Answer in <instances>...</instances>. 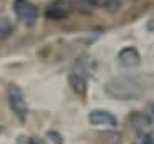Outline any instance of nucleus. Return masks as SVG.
I'll return each mask as SVG.
<instances>
[{
  "label": "nucleus",
  "mask_w": 154,
  "mask_h": 144,
  "mask_svg": "<svg viewBox=\"0 0 154 144\" xmlns=\"http://www.w3.org/2000/svg\"><path fill=\"white\" fill-rule=\"evenodd\" d=\"M149 109H151V113H152V116H154V103L149 104Z\"/></svg>",
  "instance_id": "obj_11"
},
{
  "label": "nucleus",
  "mask_w": 154,
  "mask_h": 144,
  "mask_svg": "<svg viewBox=\"0 0 154 144\" xmlns=\"http://www.w3.org/2000/svg\"><path fill=\"white\" fill-rule=\"evenodd\" d=\"M68 84H70L71 90L76 94H80V96H85V94H86L88 84H86V78H85L83 75L70 73V76H68Z\"/></svg>",
  "instance_id": "obj_7"
},
{
  "label": "nucleus",
  "mask_w": 154,
  "mask_h": 144,
  "mask_svg": "<svg viewBox=\"0 0 154 144\" xmlns=\"http://www.w3.org/2000/svg\"><path fill=\"white\" fill-rule=\"evenodd\" d=\"M86 2H88V0H86Z\"/></svg>",
  "instance_id": "obj_12"
},
{
  "label": "nucleus",
  "mask_w": 154,
  "mask_h": 144,
  "mask_svg": "<svg viewBox=\"0 0 154 144\" xmlns=\"http://www.w3.org/2000/svg\"><path fill=\"white\" fill-rule=\"evenodd\" d=\"M152 76L147 73H126L111 78L104 84V91L114 100H139L152 88Z\"/></svg>",
  "instance_id": "obj_1"
},
{
  "label": "nucleus",
  "mask_w": 154,
  "mask_h": 144,
  "mask_svg": "<svg viewBox=\"0 0 154 144\" xmlns=\"http://www.w3.org/2000/svg\"><path fill=\"white\" fill-rule=\"evenodd\" d=\"M118 63L123 68H136L141 63V55L134 47H126L118 53Z\"/></svg>",
  "instance_id": "obj_6"
},
{
  "label": "nucleus",
  "mask_w": 154,
  "mask_h": 144,
  "mask_svg": "<svg viewBox=\"0 0 154 144\" xmlns=\"http://www.w3.org/2000/svg\"><path fill=\"white\" fill-rule=\"evenodd\" d=\"M73 5H75V0H53L47 7L45 14L51 20H61V18L68 17L71 14Z\"/></svg>",
  "instance_id": "obj_4"
},
{
  "label": "nucleus",
  "mask_w": 154,
  "mask_h": 144,
  "mask_svg": "<svg viewBox=\"0 0 154 144\" xmlns=\"http://www.w3.org/2000/svg\"><path fill=\"white\" fill-rule=\"evenodd\" d=\"M14 32V23L7 17H0V40L7 38Z\"/></svg>",
  "instance_id": "obj_9"
},
{
  "label": "nucleus",
  "mask_w": 154,
  "mask_h": 144,
  "mask_svg": "<svg viewBox=\"0 0 154 144\" xmlns=\"http://www.w3.org/2000/svg\"><path fill=\"white\" fill-rule=\"evenodd\" d=\"M88 119L93 126H104V127H114L118 124V119L113 113L104 109H93L88 114Z\"/></svg>",
  "instance_id": "obj_5"
},
{
  "label": "nucleus",
  "mask_w": 154,
  "mask_h": 144,
  "mask_svg": "<svg viewBox=\"0 0 154 144\" xmlns=\"http://www.w3.org/2000/svg\"><path fill=\"white\" fill-rule=\"evenodd\" d=\"M137 144H154V139H152L151 136H147V134H146V136L141 137L139 142H137Z\"/></svg>",
  "instance_id": "obj_10"
},
{
  "label": "nucleus",
  "mask_w": 154,
  "mask_h": 144,
  "mask_svg": "<svg viewBox=\"0 0 154 144\" xmlns=\"http://www.w3.org/2000/svg\"><path fill=\"white\" fill-rule=\"evenodd\" d=\"M14 14L22 23L33 25L38 18V8L30 0H14Z\"/></svg>",
  "instance_id": "obj_2"
},
{
  "label": "nucleus",
  "mask_w": 154,
  "mask_h": 144,
  "mask_svg": "<svg viewBox=\"0 0 154 144\" xmlns=\"http://www.w3.org/2000/svg\"><path fill=\"white\" fill-rule=\"evenodd\" d=\"M7 96H8V106L15 113V116L20 121H25V118L28 114V108H27V101H25V96L22 93V90L17 84H10Z\"/></svg>",
  "instance_id": "obj_3"
},
{
  "label": "nucleus",
  "mask_w": 154,
  "mask_h": 144,
  "mask_svg": "<svg viewBox=\"0 0 154 144\" xmlns=\"http://www.w3.org/2000/svg\"><path fill=\"white\" fill-rule=\"evenodd\" d=\"M124 0H88V4L93 5L96 8L101 10H108V12H114L123 5Z\"/></svg>",
  "instance_id": "obj_8"
}]
</instances>
